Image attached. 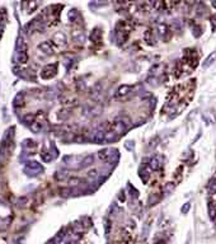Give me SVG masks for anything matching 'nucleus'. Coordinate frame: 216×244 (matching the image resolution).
I'll return each instance as SVG.
<instances>
[{"label":"nucleus","instance_id":"f257e3e1","mask_svg":"<svg viewBox=\"0 0 216 244\" xmlns=\"http://www.w3.org/2000/svg\"><path fill=\"white\" fill-rule=\"evenodd\" d=\"M116 132L115 131H109V132H106L104 134V143H111V141H113L115 139H116Z\"/></svg>","mask_w":216,"mask_h":244},{"label":"nucleus","instance_id":"7ed1b4c3","mask_svg":"<svg viewBox=\"0 0 216 244\" xmlns=\"http://www.w3.org/2000/svg\"><path fill=\"white\" fill-rule=\"evenodd\" d=\"M216 59V52H214V53H211V56H208L207 57V60L205 61L204 62V67H207L208 65H211L212 62H214V60Z\"/></svg>","mask_w":216,"mask_h":244},{"label":"nucleus","instance_id":"f03ea898","mask_svg":"<svg viewBox=\"0 0 216 244\" xmlns=\"http://www.w3.org/2000/svg\"><path fill=\"white\" fill-rule=\"evenodd\" d=\"M40 49H41V50H43L45 52L47 53V55H50V53L52 52V46H51V45L48 43V42H45V43H42V45H41V46H40Z\"/></svg>","mask_w":216,"mask_h":244},{"label":"nucleus","instance_id":"423d86ee","mask_svg":"<svg viewBox=\"0 0 216 244\" xmlns=\"http://www.w3.org/2000/svg\"><path fill=\"white\" fill-rule=\"evenodd\" d=\"M189 207H191V205H189V204H186V205H184V207H183V208H182V211H183V212H186V211H187V210H188V208H189Z\"/></svg>","mask_w":216,"mask_h":244},{"label":"nucleus","instance_id":"20e7f679","mask_svg":"<svg viewBox=\"0 0 216 244\" xmlns=\"http://www.w3.org/2000/svg\"><path fill=\"white\" fill-rule=\"evenodd\" d=\"M109 156H111L109 150H102V151H99V158H101L102 160H107Z\"/></svg>","mask_w":216,"mask_h":244},{"label":"nucleus","instance_id":"39448f33","mask_svg":"<svg viewBox=\"0 0 216 244\" xmlns=\"http://www.w3.org/2000/svg\"><path fill=\"white\" fill-rule=\"evenodd\" d=\"M79 183H80L79 178H71V179H70V184H71V186H76V184H79Z\"/></svg>","mask_w":216,"mask_h":244}]
</instances>
